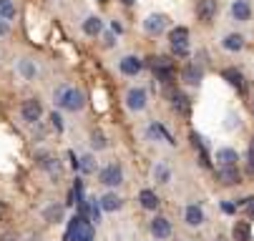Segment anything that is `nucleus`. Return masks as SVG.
I'll return each instance as SVG.
<instances>
[{
  "mask_svg": "<svg viewBox=\"0 0 254 241\" xmlns=\"http://www.w3.org/2000/svg\"><path fill=\"white\" fill-rule=\"evenodd\" d=\"M53 98H56V106H61L65 111H81L86 106V96L78 88H70V86H58Z\"/></svg>",
  "mask_w": 254,
  "mask_h": 241,
  "instance_id": "obj_1",
  "label": "nucleus"
},
{
  "mask_svg": "<svg viewBox=\"0 0 254 241\" xmlns=\"http://www.w3.org/2000/svg\"><path fill=\"white\" fill-rule=\"evenodd\" d=\"M18 73H20L25 81H30V78H35V65H33L30 60H20V63H18Z\"/></svg>",
  "mask_w": 254,
  "mask_h": 241,
  "instance_id": "obj_28",
  "label": "nucleus"
},
{
  "mask_svg": "<svg viewBox=\"0 0 254 241\" xmlns=\"http://www.w3.org/2000/svg\"><path fill=\"white\" fill-rule=\"evenodd\" d=\"M81 28H83L86 36H101V33H103V20H101L98 15H91V18L83 20Z\"/></svg>",
  "mask_w": 254,
  "mask_h": 241,
  "instance_id": "obj_18",
  "label": "nucleus"
},
{
  "mask_svg": "<svg viewBox=\"0 0 254 241\" xmlns=\"http://www.w3.org/2000/svg\"><path fill=\"white\" fill-rule=\"evenodd\" d=\"M216 13H219V3L216 0H199L196 3V18L201 23H211L216 18Z\"/></svg>",
  "mask_w": 254,
  "mask_h": 241,
  "instance_id": "obj_6",
  "label": "nucleus"
},
{
  "mask_svg": "<svg viewBox=\"0 0 254 241\" xmlns=\"http://www.w3.org/2000/svg\"><path fill=\"white\" fill-rule=\"evenodd\" d=\"M244 46H247V41H244L242 33H227V36L222 38V48L229 50V53H239Z\"/></svg>",
  "mask_w": 254,
  "mask_h": 241,
  "instance_id": "obj_10",
  "label": "nucleus"
},
{
  "mask_svg": "<svg viewBox=\"0 0 254 241\" xmlns=\"http://www.w3.org/2000/svg\"><path fill=\"white\" fill-rule=\"evenodd\" d=\"M98 203H101V209H103V211H119L121 206H124V201H121L119 193H106V196L98 198Z\"/></svg>",
  "mask_w": 254,
  "mask_h": 241,
  "instance_id": "obj_17",
  "label": "nucleus"
},
{
  "mask_svg": "<svg viewBox=\"0 0 254 241\" xmlns=\"http://www.w3.org/2000/svg\"><path fill=\"white\" fill-rule=\"evenodd\" d=\"M232 18H234L237 23L252 20V5L247 3V0H234V3H232Z\"/></svg>",
  "mask_w": 254,
  "mask_h": 241,
  "instance_id": "obj_11",
  "label": "nucleus"
},
{
  "mask_svg": "<svg viewBox=\"0 0 254 241\" xmlns=\"http://www.w3.org/2000/svg\"><path fill=\"white\" fill-rule=\"evenodd\" d=\"M149 65L154 68V73H156V71H169V68H174L171 60L164 58V55H154V58H149Z\"/></svg>",
  "mask_w": 254,
  "mask_h": 241,
  "instance_id": "obj_26",
  "label": "nucleus"
},
{
  "mask_svg": "<svg viewBox=\"0 0 254 241\" xmlns=\"http://www.w3.org/2000/svg\"><path fill=\"white\" fill-rule=\"evenodd\" d=\"M70 241H93V224L91 221H83Z\"/></svg>",
  "mask_w": 254,
  "mask_h": 241,
  "instance_id": "obj_22",
  "label": "nucleus"
},
{
  "mask_svg": "<svg viewBox=\"0 0 254 241\" xmlns=\"http://www.w3.org/2000/svg\"><path fill=\"white\" fill-rule=\"evenodd\" d=\"M20 113H23V121H28V123H35V121L41 118V113H43L41 100H38V98H28V100L23 103Z\"/></svg>",
  "mask_w": 254,
  "mask_h": 241,
  "instance_id": "obj_7",
  "label": "nucleus"
},
{
  "mask_svg": "<svg viewBox=\"0 0 254 241\" xmlns=\"http://www.w3.org/2000/svg\"><path fill=\"white\" fill-rule=\"evenodd\" d=\"M169 46H171V55H176V58H189V53H191L189 41H179V43H169Z\"/></svg>",
  "mask_w": 254,
  "mask_h": 241,
  "instance_id": "obj_24",
  "label": "nucleus"
},
{
  "mask_svg": "<svg viewBox=\"0 0 254 241\" xmlns=\"http://www.w3.org/2000/svg\"><path fill=\"white\" fill-rule=\"evenodd\" d=\"M10 18H15L13 0H0V20H10Z\"/></svg>",
  "mask_w": 254,
  "mask_h": 241,
  "instance_id": "obj_27",
  "label": "nucleus"
},
{
  "mask_svg": "<svg viewBox=\"0 0 254 241\" xmlns=\"http://www.w3.org/2000/svg\"><path fill=\"white\" fill-rule=\"evenodd\" d=\"M151 234L156 236V239H169L171 236V221L166 219V216H156L154 221H151Z\"/></svg>",
  "mask_w": 254,
  "mask_h": 241,
  "instance_id": "obj_12",
  "label": "nucleus"
},
{
  "mask_svg": "<svg viewBox=\"0 0 254 241\" xmlns=\"http://www.w3.org/2000/svg\"><path fill=\"white\" fill-rule=\"evenodd\" d=\"M78 168L83 171L86 176H91L93 171H96V158H93V156H83V158L78 161Z\"/></svg>",
  "mask_w": 254,
  "mask_h": 241,
  "instance_id": "obj_29",
  "label": "nucleus"
},
{
  "mask_svg": "<svg viewBox=\"0 0 254 241\" xmlns=\"http://www.w3.org/2000/svg\"><path fill=\"white\" fill-rule=\"evenodd\" d=\"M232 239H234V241H249V239H252V226H249V219H247V221H237V224H234Z\"/></svg>",
  "mask_w": 254,
  "mask_h": 241,
  "instance_id": "obj_19",
  "label": "nucleus"
},
{
  "mask_svg": "<svg viewBox=\"0 0 254 241\" xmlns=\"http://www.w3.org/2000/svg\"><path fill=\"white\" fill-rule=\"evenodd\" d=\"M216 241H227V239H224V236H219V239H216Z\"/></svg>",
  "mask_w": 254,
  "mask_h": 241,
  "instance_id": "obj_42",
  "label": "nucleus"
},
{
  "mask_svg": "<svg viewBox=\"0 0 254 241\" xmlns=\"http://www.w3.org/2000/svg\"><path fill=\"white\" fill-rule=\"evenodd\" d=\"M239 206H244L247 219H249V221H254V196H249V198H242V201H239Z\"/></svg>",
  "mask_w": 254,
  "mask_h": 241,
  "instance_id": "obj_33",
  "label": "nucleus"
},
{
  "mask_svg": "<svg viewBox=\"0 0 254 241\" xmlns=\"http://www.w3.org/2000/svg\"><path fill=\"white\" fill-rule=\"evenodd\" d=\"M111 30H114V33H124V25L114 20V23H111Z\"/></svg>",
  "mask_w": 254,
  "mask_h": 241,
  "instance_id": "obj_39",
  "label": "nucleus"
},
{
  "mask_svg": "<svg viewBox=\"0 0 254 241\" xmlns=\"http://www.w3.org/2000/svg\"><path fill=\"white\" fill-rule=\"evenodd\" d=\"M216 161H219V166H237L239 156L234 148H219L216 151Z\"/></svg>",
  "mask_w": 254,
  "mask_h": 241,
  "instance_id": "obj_21",
  "label": "nucleus"
},
{
  "mask_svg": "<svg viewBox=\"0 0 254 241\" xmlns=\"http://www.w3.org/2000/svg\"><path fill=\"white\" fill-rule=\"evenodd\" d=\"M146 103H149L146 88H131V91L126 93V106H128L131 111H143V108H146Z\"/></svg>",
  "mask_w": 254,
  "mask_h": 241,
  "instance_id": "obj_5",
  "label": "nucleus"
},
{
  "mask_svg": "<svg viewBox=\"0 0 254 241\" xmlns=\"http://www.w3.org/2000/svg\"><path fill=\"white\" fill-rule=\"evenodd\" d=\"M91 146H93L96 151L106 148V136H103L101 131H93V133H91Z\"/></svg>",
  "mask_w": 254,
  "mask_h": 241,
  "instance_id": "obj_32",
  "label": "nucleus"
},
{
  "mask_svg": "<svg viewBox=\"0 0 254 241\" xmlns=\"http://www.w3.org/2000/svg\"><path fill=\"white\" fill-rule=\"evenodd\" d=\"M169 179H171V168L166 163H159L156 166V181L159 184H169Z\"/></svg>",
  "mask_w": 254,
  "mask_h": 241,
  "instance_id": "obj_31",
  "label": "nucleus"
},
{
  "mask_svg": "<svg viewBox=\"0 0 254 241\" xmlns=\"http://www.w3.org/2000/svg\"><path fill=\"white\" fill-rule=\"evenodd\" d=\"M0 241H18V239H15V234H3V236H0Z\"/></svg>",
  "mask_w": 254,
  "mask_h": 241,
  "instance_id": "obj_40",
  "label": "nucleus"
},
{
  "mask_svg": "<svg viewBox=\"0 0 254 241\" xmlns=\"http://www.w3.org/2000/svg\"><path fill=\"white\" fill-rule=\"evenodd\" d=\"M222 76H224V81H229V86H234L239 93H244V76L237 71V68H227Z\"/></svg>",
  "mask_w": 254,
  "mask_h": 241,
  "instance_id": "obj_20",
  "label": "nucleus"
},
{
  "mask_svg": "<svg viewBox=\"0 0 254 241\" xmlns=\"http://www.w3.org/2000/svg\"><path fill=\"white\" fill-rule=\"evenodd\" d=\"M184 221H187V226H191V229H196V226L204 224V211H201L199 203H189V206H187V209H184Z\"/></svg>",
  "mask_w": 254,
  "mask_h": 241,
  "instance_id": "obj_9",
  "label": "nucleus"
},
{
  "mask_svg": "<svg viewBox=\"0 0 254 241\" xmlns=\"http://www.w3.org/2000/svg\"><path fill=\"white\" fill-rule=\"evenodd\" d=\"M103 46H106V48H114V46H116V33H114V30H106V33H103Z\"/></svg>",
  "mask_w": 254,
  "mask_h": 241,
  "instance_id": "obj_35",
  "label": "nucleus"
},
{
  "mask_svg": "<svg viewBox=\"0 0 254 241\" xmlns=\"http://www.w3.org/2000/svg\"><path fill=\"white\" fill-rule=\"evenodd\" d=\"M171 28V18L166 13H151L143 18V33H149V36H161Z\"/></svg>",
  "mask_w": 254,
  "mask_h": 241,
  "instance_id": "obj_2",
  "label": "nucleus"
},
{
  "mask_svg": "<svg viewBox=\"0 0 254 241\" xmlns=\"http://www.w3.org/2000/svg\"><path fill=\"white\" fill-rule=\"evenodd\" d=\"M51 121H53V128H56V131H63V118H61V113H51Z\"/></svg>",
  "mask_w": 254,
  "mask_h": 241,
  "instance_id": "obj_36",
  "label": "nucleus"
},
{
  "mask_svg": "<svg viewBox=\"0 0 254 241\" xmlns=\"http://www.w3.org/2000/svg\"><path fill=\"white\" fill-rule=\"evenodd\" d=\"M164 96H166V100L171 103V108L176 113H181V116L189 113V96L181 93L176 86H164Z\"/></svg>",
  "mask_w": 254,
  "mask_h": 241,
  "instance_id": "obj_3",
  "label": "nucleus"
},
{
  "mask_svg": "<svg viewBox=\"0 0 254 241\" xmlns=\"http://www.w3.org/2000/svg\"><path fill=\"white\" fill-rule=\"evenodd\" d=\"M10 33V25H8V20H0V36H8Z\"/></svg>",
  "mask_w": 254,
  "mask_h": 241,
  "instance_id": "obj_38",
  "label": "nucleus"
},
{
  "mask_svg": "<svg viewBox=\"0 0 254 241\" xmlns=\"http://www.w3.org/2000/svg\"><path fill=\"white\" fill-rule=\"evenodd\" d=\"M138 201H141V206H143V209H146V211H156L159 209V196L151 191V189H143L141 193H138Z\"/></svg>",
  "mask_w": 254,
  "mask_h": 241,
  "instance_id": "obj_16",
  "label": "nucleus"
},
{
  "mask_svg": "<svg viewBox=\"0 0 254 241\" xmlns=\"http://www.w3.org/2000/svg\"><path fill=\"white\" fill-rule=\"evenodd\" d=\"M43 216H46V221H51V224L61 221V219H63V206H61V203H53V206H48V209L43 211Z\"/></svg>",
  "mask_w": 254,
  "mask_h": 241,
  "instance_id": "obj_25",
  "label": "nucleus"
},
{
  "mask_svg": "<svg viewBox=\"0 0 254 241\" xmlns=\"http://www.w3.org/2000/svg\"><path fill=\"white\" fill-rule=\"evenodd\" d=\"M98 179H101V184H103V186L116 189V186H121V184H124V171H121V166H119V163H108L106 168H101Z\"/></svg>",
  "mask_w": 254,
  "mask_h": 241,
  "instance_id": "obj_4",
  "label": "nucleus"
},
{
  "mask_svg": "<svg viewBox=\"0 0 254 241\" xmlns=\"http://www.w3.org/2000/svg\"><path fill=\"white\" fill-rule=\"evenodd\" d=\"M179 41H189V28L187 25H176L169 30V43H179Z\"/></svg>",
  "mask_w": 254,
  "mask_h": 241,
  "instance_id": "obj_23",
  "label": "nucleus"
},
{
  "mask_svg": "<svg viewBox=\"0 0 254 241\" xmlns=\"http://www.w3.org/2000/svg\"><path fill=\"white\" fill-rule=\"evenodd\" d=\"M121 3H124V5H128V8H131V5H136V0H121Z\"/></svg>",
  "mask_w": 254,
  "mask_h": 241,
  "instance_id": "obj_41",
  "label": "nucleus"
},
{
  "mask_svg": "<svg viewBox=\"0 0 254 241\" xmlns=\"http://www.w3.org/2000/svg\"><path fill=\"white\" fill-rule=\"evenodd\" d=\"M83 224V219L81 216H73V219H70L68 221V229H65V236H63V241H70V239H73V234L78 231V226Z\"/></svg>",
  "mask_w": 254,
  "mask_h": 241,
  "instance_id": "obj_30",
  "label": "nucleus"
},
{
  "mask_svg": "<svg viewBox=\"0 0 254 241\" xmlns=\"http://www.w3.org/2000/svg\"><path fill=\"white\" fill-rule=\"evenodd\" d=\"M119 68H121V73H126V76H138L141 68H143V60L138 55H124Z\"/></svg>",
  "mask_w": 254,
  "mask_h": 241,
  "instance_id": "obj_8",
  "label": "nucleus"
},
{
  "mask_svg": "<svg viewBox=\"0 0 254 241\" xmlns=\"http://www.w3.org/2000/svg\"><path fill=\"white\" fill-rule=\"evenodd\" d=\"M219 181L227 186H237L242 181V174L237 166H219Z\"/></svg>",
  "mask_w": 254,
  "mask_h": 241,
  "instance_id": "obj_13",
  "label": "nucleus"
},
{
  "mask_svg": "<svg viewBox=\"0 0 254 241\" xmlns=\"http://www.w3.org/2000/svg\"><path fill=\"white\" fill-rule=\"evenodd\" d=\"M222 211H224V214H234V211H237V203H229V201H222Z\"/></svg>",
  "mask_w": 254,
  "mask_h": 241,
  "instance_id": "obj_37",
  "label": "nucleus"
},
{
  "mask_svg": "<svg viewBox=\"0 0 254 241\" xmlns=\"http://www.w3.org/2000/svg\"><path fill=\"white\" fill-rule=\"evenodd\" d=\"M247 174L254 176V136H252V141H249V151H247Z\"/></svg>",
  "mask_w": 254,
  "mask_h": 241,
  "instance_id": "obj_34",
  "label": "nucleus"
},
{
  "mask_svg": "<svg viewBox=\"0 0 254 241\" xmlns=\"http://www.w3.org/2000/svg\"><path fill=\"white\" fill-rule=\"evenodd\" d=\"M252 113H254V98H252Z\"/></svg>",
  "mask_w": 254,
  "mask_h": 241,
  "instance_id": "obj_43",
  "label": "nucleus"
},
{
  "mask_svg": "<svg viewBox=\"0 0 254 241\" xmlns=\"http://www.w3.org/2000/svg\"><path fill=\"white\" fill-rule=\"evenodd\" d=\"M184 81L189 83V86H199L201 83V76H204V71H201V65L199 63H189L187 68H184Z\"/></svg>",
  "mask_w": 254,
  "mask_h": 241,
  "instance_id": "obj_14",
  "label": "nucleus"
},
{
  "mask_svg": "<svg viewBox=\"0 0 254 241\" xmlns=\"http://www.w3.org/2000/svg\"><path fill=\"white\" fill-rule=\"evenodd\" d=\"M101 3H106V0H101Z\"/></svg>",
  "mask_w": 254,
  "mask_h": 241,
  "instance_id": "obj_44",
  "label": "nucleus"
},
{
  "mask_svg": "<svg viewBox=\"0 0 254 241\" xmlns=\"http://www.w3.org/2000/svg\"><path fill=\"white\" fill-rule=\"evenodd\" d=\"M146 136H149V139H161V141H166V144H171V146L176 144V141H174V136H171L161 123H151V126L146 128Z\"/></svg>",
  "mask_w": 254,
  "mask_h": 241,
  "instance_id": "obj_15",
  "label": "nucleus"
}]
</instances>
